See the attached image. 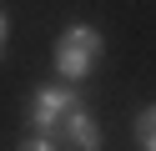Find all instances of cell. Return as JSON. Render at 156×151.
<instances>
[{
    "mask_svg": "<svg viewBox=\"0 0 156 151\" xmlns=\"http://www.w3.org/2000/svg\"><path fill=\"white\" fill-rule=\"evenodd\" d=\"M5 35H10V20L0 15V56H5Z\"/></svg>",
    "mask_w": 156,
    "mask_h": 151,
    "instance_id": "cell-6",
    "label": "cell"
},
{
    "mask_svg": "<svg viewBox=\"0 0 156 151\" xmlns=\"http://www.w3.org/2000/svg\"><path fill=\"white\" fill-rule=\"evenodd\" d=\"M55 136L66 141V146H81V151H101V131H96V121L86 116V111H71V116L61 121V131Z\"/></svg>",
    "mask_w": 156,
    "mask_h": 151,
    "instance_id": "cell-3",
    "label": "cell"
},
{
    "mask_svg": "<svg viewBox=\"0 0 156 151\" xmlns=\"http://www.w3.org/2000/svg\"><path fill=\"white\" fill-rule=\"evenodd\" d=\"M71 111H81V96H76L71 86H51V91H41V96L30 101V121L41 126V136H51V141H55V131H61V121L71 116Z\"/></svg>",
    "mask_w": 156,
    "mask_h": 151,
    "instance_id": "cell-2",
    "label": "cell"
},
{
    "mask_svg": "<svg viewBox=\"0 0 156 151\" xmlns=\"http://www.w3.org/2000/svg\"><path fill=\"white\" fill-rule=\"evenodd\" d=\"M96 60H101V35H96L91 25H71L61 40H55V70H61L66 81L91 76Z\"/></svg>",
    "mask_w": 156,
    "mask_h": 151,
    "instance_id": "cell-1",
    "label": "cell"
},
{
    "mask_svg": "<svg viewBox=\"0 0 156 151\" xmlns=\"http://www.w3.org/2000/svg\"><path fill=\"white\" fill-rule=\"evenodd\" d=\"M20 151H61V146H55V141H51V136H35V141H25V146H20Z\"/></svg>",
    "mask_w": 156,
    "mask_h": 151,
    "instance_id": "cell-5",
    "label": "cell"
},
{
    "mask_svg": "<svg viewBox=\"0 0 156 151\" xmlns=\"http://www.w3.org/2000/svg\"><path fill=\"white\" fill-rule=\"evenodd\" d=\"M136 141H141L146 151H156V106H146L141 116H136Z\"/></svg>",
    "mask_w": 156,
    "mask_h": 151,
    "instance_id": "cell-4",
    "label": "cell"
}]
</instances>
